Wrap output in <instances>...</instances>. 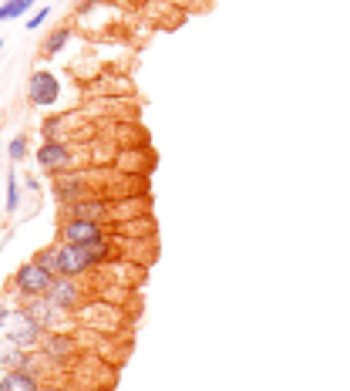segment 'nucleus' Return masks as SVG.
<instances>
[{"label": "nucleus", "instance_id": "2", "mask_svg": "<svg viewBox=\"0 0 350 391\" xmlns=\"http://www.w3.org/2000/svg\"><path fill=\"white\" fill-rule=\"evenodd\" d=\"M58 236L61 243H78V246H95L101 239H108L105 223H95V219H61Z\"/></svg>", "mask_w": 350, "mask_h": 391}, {"label": "nucleus", "instance_id": "19", "mask_svg": "<svg viewBox=\"0 0 350 391\" xmlns=\"http://www.w3.org/2000/svg\"><path fill=\"white\" fill-rule=\"evenodd\" d=\"M61 121H64V118H58V115H54V118H47V121H44V138H54V132H58V125H61Z\"/></svg>", "mask_w": 350, "mask_h": 391}, {"label": "nucleus", "instance_id": "17", "mask_svg": "<svg viewBox=\"0 0 350 391\" xmlns=\"http://www.w3.org/2000/svg\"><path fill=\"white\" fill-rule=\"evenodd\" d=\"M7 156H10V162H24V158H27V135H14V138H10Z\"/></svg>", "mask_w": 350, "mask_h": 391}, {"label": "nucleus", "instance_id": "3", "mask_svg": "<svg viewBox=\"0 0 350 391\" xmlns=\"http://www.w3.org/2000/svg\"><path fill=\"white\" fill-rule=\"evenodd\" d=\"M61 98V81L54 71H47V68H38L31 81H27V101L34 105V108H51L54 101Z\"/></svg>", "mask_w": 350, "mask_h": 391}, {"label": "nucleus", "instance_id": "16", "mask_svg": "<svg viewBox=\"0 0 350 391\" xmlns=\"http://www.w3.org/2000/svg\"><path fill=\"white\" fill-rule=\"evenodd\" d=\"M34 260H38L40 267H47L51 274H58V243H51V246H44V250H40V253L34 256Z\"/></svg>", "mask_w": 350, "mask_h": 391}, {"label": "nucleus", "instance_id": "4", "mask_svg": "<svg viewBox=\"0 0 350 391\" xmlns=\"http://www.w3.org/2000/svg\"><path fill=\"white\" fill-rule=\"evenodd\" d=\"M95 256L88 246L78 243H58V276H81L88 270H95Z\"/></svg>", "mask_w": 350, "mask_h": 391}, {"label": "nucleus", "instance_id": "5", "mask_svg": "<svg viewBox=\"0 0 350 391\" xmlns=\"http://www.w3.org/2000/svg\"><path fill=\"white\" fill-rule=\"evenodd\" d=\"M40 331H44V327H40L27 311H14L7 317V341L17 344V348H24V351L34 348V344H40Z\"/></svg>", "mask_w": 350, "mask_h": 391}, {"label": "nucleus", "instance_id": "15", "mask_svg": "<svg viewBox=\"0 0 350 391\" xmlns=\"http://www.w3.org/2000/svg\"><path fill=\"white\" fill-rule=\"evenodd\" d=\"M3 206H7V213H17L20 209V182H17V172L14 169L7 172V202Z\"/></svg>", "mask_w": 350, "mask_h": 391}, {"label": "nucleus", "instance_id": "9", "mask_svg": "<svg viewBox=\"0 0 350 391\" xmlns=\"http://www.w3.org/2000/svg\"><path fill=\"white\" fill-rule=\"evenodd\" d=\"M24 311L31 313L34 320H38L44 331H51V327H58L64 311H61L58 304H51L47 297H27V304H24Z\"/></svg>", "mask_w": 350, "mask_h": 391}, {"label": "nucleus", "instance_id": "7", "mask_svg": "<svg viewBox=\"0 0 350 391\" xmlns=\"http://www.w3.org/2000/svg\"><path fill=\"white\" fill-rule=\"evenodd\" d=\"M112 213L108 199L105 196H88V199H78V202H61V219H95V223H105Z\"/></svg>", "mask_w": 350, "mask_h": 391}, {"label": "nucleus", "instance_id": "1", "mask_svg": "<svg viewBox=\"0 0 350 391\" xmlns=\"http://www.w3.org/2000/svg\"><path fill=\"white\" fill-rule=\"evenodd\" d=\"M58 274H51L47 267H40L38 260H27L20 263L17 274H14V290L20 297H47V290L54 287Z\"/></svg>", "mask_w": 350, "mask_h": 391}, {"label": "nucleus", "instance_id": "8", "mask_svg": "<svg viewBox=\"0 0 350 391\" xmlns=\"http://www.w3.org/2000/svg\"><path fill=\"white\" fill-rule=\"evenodd\" d=\"M47 300L58 304L61 311H75L81 304V287H78V276H58L54 287L47 290Z\"/></svg>", "mask_w": 350, "mask_h": 391}, {"label": "nucleus", "instance_id": "18", "mask_svg": "<svg viewBox=\"0 0 350 391\" xmlns=\"http://www.w3.org/2000/svg\"><path fill=\"white\" fill-rule=\"evenodd\" d=\"M47 14H51V10H47V7H40V10H34V14H31V17H27V27H31V31H34V27H40V24H44V20H47Z\"/></svg>", "mask_w": 350, "mask_h": 391}, {"label": "nucleus", "instance_id": "20", "mask_svg": "<svg viewBox=\"0 0 350 391\" xmlns=\"http://www.w3.org/2000/svg\"><path fill=\"white\" fill-rule=\"evenodd\" d=\"M7 317H10V311H7V307H3V304H0V327H3V324H7Z\"/></svg>", "mask_w": 350, "mask_h": 391}, {"label": "nucleus", "instance_id": "12", "mask_svg": "<svg viewBox=\"0 0 350 391\" xmlns=\"http://www.w3.org/2000/svg\"><path fill=\"white\" fill-rule=\"evenodd\" d=\"M0 391H40V378L24 371V368H14V371H3Z\"/></svg>", "mask_w": 350, "mask_h": 391}, {"label": "nucleus", "instance_id": "6", "mask_svg": "<svg viewBox=\"0 0 350 391\" xmlns=\"http://www.w3.org/2000/svg\"><path fill=\"white\" fill-rule=\"evenodd\" d=\"M34 158H38V169H44V172H64L68 165H71V149H68V142H61V138H44L38 145V152H34Z\"/></svg>", "mask_w": 350, "mask_h": 391}, {"label": "nucleus", "instance_id": "11", "mask_svg": "<svg viewBox=\"0 0 350 391\" xmlns=\"http://www.w3.org/2000/svg\"><path fill=\"white\" fill-rule=\"evenodd\" d=\"M40 351L47 354V361H68L71 354H75V341L68 337V334H47L44 341H40Z\"/></svg>", "mask_w": 350, "mask_h": 391}, {"label": "nucleus", "instance_id": "10", "mask_svg": "<svg viewBox=\"0 0 350 391\" xmlns=\"http://www.w3.org/2000/svg\"><path fill=\"white\" fill-rule=\"evenodd\" d=\"M54 196H58L61 202H78V199H88V196H95V193L88 189V182L81 176H64L61 172L54 179Z\"/></svg>", "mask_w": 350, "mask_h": 391}, {"label": "nucleus", "instance_id": "14", "mask_svg": "<svg viewBox=\"0 0 350 391\" xmlns=\"http://www.w3.org/2000/svg\"><path fill=\"white\" fill-rule=\"evenodd\" d=\"M31 7H34V0H3V3H0V20L24 17Z\"/></svg>", "mask_w": 350, "mask_h": 391}, {"label": "nucleus", "instance_id": "13", "mask_svg": "<svg viewBox=\"0 0 350 391\" xmlns=\"http://www.w3.org/2000/svg\"><path fill=\"white\" fill-rule=\"evenodd\" d=\"M68 40H71V27H68V24L54 27V31L47 34V40H44V58H54V54H61V51L68 47Z\"/></svg>", "mask_w": 350, "mask_h": 391}]
</instances>
